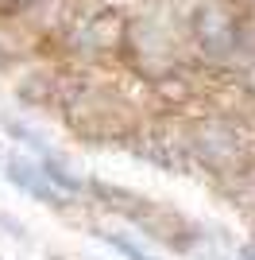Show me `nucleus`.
Returning a JSON list of instances; mask_svg holds the SVG:
<instances>
[{
	"mask_svg": "<svg viewBox=\"0 0 255 260\" xmlns=\"http://www.w3.org/2000/svg\"><path fill=\"white\" fill-rule=\"evenodd\" d=\"M8 179H12L16 186H23L27 194H35L39 202H51V206H58V202H62V198L54 194L51 186L42 183V175L35 171L31 163H23V159H8Z\"/></svg>",
	"mask_w": 255,
	"mask_h": 260,
	"instance_id": "1",
	"label": "nucleus"
},
{
	"mask_svg": "<svg viewBox=\"0 0 255 260\" xmlns=\"http://www.w3.org/2000/svg\"><path fill=\"white\" fill-rule=\"evenodd\" d=\"M101 237H105L108 245L120 252V256H128V260H155V256H147L143 249H136V245H132L128 237H120V233H101Z\"/></svg>",
	"mask_w": 255,
	"mask_h": 260,
	"instance_id": "2",
	"label": "nucleus"
},
{
	"mask_svg": "<svg viewBox=\"0 0 255 260\" xmlns=\"http://www.w3.org/2000/svg\"><path fill=\"white\" fill-rule=\"evenodd\" d=\"M42 175H47L51 183H58L62 190H70V194H74V190H81V183H77V179H70V175H66V171H62V167H58L54 159H47V163H42Z\"/></svg>",
	"mask_w": 255,
	"mask_h": 260,
	"instance_id": "3",
	"label": "nucleus"
},
{
	"mask_svg": "<svg viewBox=\"0 0 255 260\" xmlns=\"http://www.w3.org/2000/svg\"><path fill=\"white\" fill-rule=\"evenodd\" d=\"M0 58H4V54H0Z\"/></svg>",
	"mask_w": 255,
	"mask_h": 260,
	"instance_id": "4",
	"label": "nucleus"
}]
</instances>
